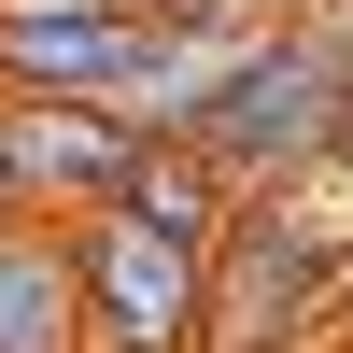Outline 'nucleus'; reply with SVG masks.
<instances>
[{"mask_svg":"<svg viewBox=\"0 0 353 353\" xmlns=\"http://www.w3.org/2000/svg\"><path fill=\"white\" fill-rule=\"evenodd\" d=\"M0 353H85V254L43 212L0 226Z\"/></svg>","mask_w":353,"mask_h":353,"instance_id":"0eeeda50","label":"nucleus"},{"mask_svg":"<svg viewBox=\"0 0 353 353\" xmlns=\"http://www.w3.org/2000/svg\"><path fill=\"white\" fill-rule=\"evenodd\" d=\"M156 0H0V99H99Z\"/></svg>","mask_w":353,"mask_h":353,"instance_id":"39448f33","label":"nucleus"},{"mask_svg":"<svg viewBox=\"0 0 353 353\" xmlns=\"http://www.w3.org/2000/svg\"><path fill=\"white\" fill-rule=\"evenodd\" d=\"M339 170H353V156H339Z\"/></svg>","mask_w":353,"mask_h":353,"instance_id":"1a4fd4ad","label":"nucleus"},{"mask_svg":"<svg viewBox=\"0 0 353 353\" xmlns=\"http://www.w3.org/2000/svg\"><path fill=\"white\" fill-rule=\"evenodd\" d=\"M198 156H212L241 198L325 184V170L353 156V0H311L297 28H269V43L241 57V85H226L212 128H198Z\"/></svg>","mask_w":353,"mask_h":353,"instance_id":"f257e3e1","label":"nucleus"},{"mask_svg":"<svg viewBox=\"0 0 353 353\" xmlns=\"http://www.w3.org/2000/svg\"><path fill=\"white\" fill-rule=\"evenodd\" d=\"M0 156H14V198H28V212L71 226V212H99V198H128L141 128L99 113V99H0Z\"/></svg>","mask_w":353,"mask_h":353,"instance_id":"20e7f679","label":"nucleus"},{"mask_svg":"<svg viewBox=\"0 0 353 353\" xmlns=\"http://www.w3.org/2000/svg\"><path fill=\"white\" fill-rule=\"evenodd\" d=\"M71 254H85V353H198L212 241H170L156 212L99 198V212H71Z\"/></svg>","mask_w":353,"mask_h":353,"instance_id":"7ed1b4c3","label":"nucleus"},{"mask_svg":"<svg viewBox=\"0 0 353 353\" xmlns=\"http://www.w3.org/2000/svg\"><path fill=\"white\" fill-rule=\"evenodd\" d=\"M339 283H353V170L241 198V226L212 241V325H198V353H311L339 325Z\"/></svg>","mask_w":353,"mask_h":353,"instance_id":"f03ea898","label":"nucleus"},{"mask_svg":"<svg viewBox=\"0 0 353 353\" xmlns=\"http://www.w3.org/2000/svg\"><path fill=\"white\" fill-rule=\"evenodd\" d=\"M241 57H254V43H226V28H170V14H156V28L128 43V71L99 85V113H128L141 141H198L212 99L241 85Z\"/></svg>","mask_w":353,"mask_h":353,"instance_id":"423d86ee","label":"nucleus"},{"mask_svg":"<svg viewBox=\"0 0 353 353\" xmlns=\"http://www.w3.org/2000/svg\"><path fill=\"white\" fill-rule=\"evenodd\" d=\"M14 212H28V198H14V156H0V226H14Z\"/></svg>","mask_w":353,"mask_h":353,"instance_id":"6e6552de","label":"nucleus"}]
</instances>
